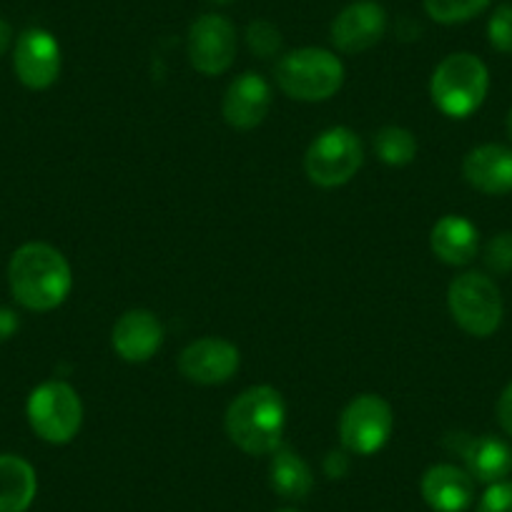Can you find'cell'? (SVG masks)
<instances>
[{"mask_svg": "<svg viewBox=\"0 0 512 512\" xmlns=\"http://www.w3.org/2000/svg\"><path fill=\"white\" fill-rule=\"evenodd\" d=\"M8 284L21 307L48 312L66 302L73 287V274L66 256L51 244H23L8 264Z\"/></svg>", "mask_w": 512, "mask_h": 512, "instance_id": "cell-1", "label": "cell"}, {"mask_svg": "<svg viewBox=\"0 0 512 512\" xmlns=\"http://www.w3.org/2000/svg\"><path fill=\"white\" fill-rule=\"evenodd\" d=\"M224 425L229 440L246 455H272L282 445L287 407L274 387L259 384L231 402Z\"/></svg>", "mask_w": 512, "mask_h": 512, "instance_id": "cell-2", "label": "cell"}, {"mask_svg": "<svg viewBox=\"0 0 512 512\" xmlns=\"http://www.w3.org/2000/svg\"><path fill=\"white\" fill-rule=\"evenodd\" d=\"M490 88L487 66L472 53H452L432 73L435 106L450 118H467L482 106Z\"/></svg>", "mask_w": 512, "mask_h": 512, "instance_id": "cell-3", "label": "cell"}, {"mask_svg": "<svg viewBox=\"0 0 512 512\" xmlns=\"http://www.w3.org/2000/svg\"><path fill=\"white\" fill-rule=\"evenodd\" d=\"M344 66L324 48H299L277 63V83L297 101H327L342 88Z\"/></svg>", "mask_w": 512, "mask_h": 512, "instance_id": "cell-4", "label": "cell"}, {"mask_svg": "<svg viewBox=\"0 0 512 512\" xmlns=\"http://www.w3.org/2000/svg\"><path fill=\"white\" fill-rule=\"evenodd\" d=\"M28 422L41 440L66 445L78 435L83 422V405L71 384L53 379L31 392L26 407Z\"/></svg>", "mask_w": 512, "mask_h": 512, "instance_id": "cell-5", "label": "cell"}, {"mask_svg": "<svg viewBox=\"0 0 512 512\" xmlns=\"http://www.w3.org/2000/svg\"><path fill=\"white\" fill-rule=\"evenodd\" d=\"M450 314L472 337H490L502 322V297L497 284L480 272L460 274L447 292Z\"/></svg>", "mask_w": 512, "mask_h": 512, "instance_id": "cell-6", "label": "cell"}, {"mask_svg": "<svg viewBox=\"0 0 512 512\" xmlns=\"http://www.w3.org/2000/svg\"><path fill=\"white\" fill-rule=\"evenodd\" d=\"M364 161L362 141L357 139L354 131L337 126L329 128L309 146L304 156V169L312 184L322 189H334L352 179Z\"/></svg>", "mask_w": 512, "mask_h": 512, "instance_id": "cell-7", "label": "cell"}, {"mask_svg": "<svg viewBox=\"0 0 512 512\" xmlns=\"http://www.w3.org/2000/svg\"><path fill=\"white\" fill-rule=\"evenodd\" d=\"M395 427L392 407L379 395H359L344 407L339 420V440L352 455H374L387 445Z\"/></svg>", "mask_w": 512, "mask_h": 512, "instance_id": "cell-8", "label": "cell"}, {"mask_svg": "<svg viewBox=\"0 0 512 512\" xmlns=\"http://www.w3.org/2000/svg\"><path fill=\"white\" fill-rule=\"evenodd\" d=\"M236 58V28L229 18L206 13L189 28V61L204 76L229 71Z\"/></svg>", "mask_w": 512, "mask_h": 512, "instance_id": "cell-9", "label": "cell"}, {"mask_svg": "<svg viewBox=\"0 0 512 512\" xmlns=\"http://www.w3.org/2000/svg\"><path fill=\"white\" fill-rule=\"evenodd\" d=\"M13 68L18 81L33 91L53 86L61 73V46L53 33L43 28H28L18 36L16 51H13Z\"/></svg>", "mask_w": 512, "mask_h": 512, "instance_id": "cell-10", "label": "cell"}, {"mask_svg": "<svg viewBox=\"0 0 512 512\" xmlns=\"http://www.w3.org/2000/svg\"><path fill=\"white\" fill-rule=\"evenodd\" d=\"M239 349L219 337H204L191 342L181 352L179 369L194 384H224L239 369Z\"/></svg>", "mask_w": 512, "mask_h": 512, "instance_id": "cell-11", "label": "cell"}, {"mask_svg": "<svg viewBox=\"0 0 512 512\" xmlns=\"http://www.w3.org/2000/svg\"><path fill=\"white\" fill-rule=\"evenodd\" d=\"M387 31V13L374 0H357L332 23V43L342 53L369 51Z\"/></svg>", "mask_w": 512, "mask_h": 512, "instance_id": "cell-12", "label": "cell"}, {"mask_svg": "<svg viewBox=\"0 0 512 512\" xmlns=\"http://www.w3.org/2000/svg\"><path fill=\"white\" fill-rule=\"evenodd\" d=\"M269 106H272L269 83L262 76H256V73H244L226 88L221 113H224V121L229 126L239 128V131H249V128H256L267 118Z\"/></svg>", "mask_w": 512, "mask_h": 512, "instance_id": "cell-13", "label": "cell"}, {"mask_svg": "<svg viewBox=\"0 0 512 512\" xmlns=\"http://www.w3.org/2000/svg\"><path fill=\"white\" fill-rule=\"evenodd\" d=\"M164 344V324L149 309H131L113 327V349L126 362H146Z\"/></svg>", "mask_w": 512, "mask_h": 512, "instance_id": "cell-14", "label": "cell"}, {"mask_svg": "<svg viewBox=\"0 0 512 512\" xmlns=\"http://www.w3.org/2000/svg\"><path fill=\"white\" fill-rule=\"evenodd\" d=\"M450 442H455L452 450L460 452L472 480L495 485V482H502L512 472V450L507 447V442L497 440V437L452 435Z\"/></svg>", "mask_w": 512, "mask_h": 512, "instance_id": "cell-15", "label": "cell"}, {"mask_svg": "<svg viewBox=\"0 0 512 512\" xmlns=\"http://www.w3.org/2000/svg\"><path fill=\"white\" fill-rule=\"evenodd\" d=\"M420 490L435 512H465L475 500V480L455 465H432L422 475Z\"/></svg>", "mask_w": 512, "mask_h": 512, "instance_id": "cell-16", "label": "cell"}, {"mask_svg": "<svg viewBox=\"0 0 512 512\" xmlns=\"http://www.w3.org/2000/svg\"><path fill=\"white\" fill-rule=\"evenodd\" d=\"M462 174L472 189L490 196L512 191V149L500 144H485L465 156Z\"/></svg>", "mask_w": 512, "mask_h": 512, "instance_id": "cell-17", "label": "cell"}, {"mask_svg": "<svg viewBox=\"0 0 512 512\" xmlns=\"http://www.w3.org/2000/svg\"><path fill=\"white\" fill-rule=\"evenodd\" d=\"M430 246L440 262L450 267H465L477 256L480 249V234L475 224L462 216H442L430 234Z\"/></svg>", "mask_w": 512, "mask_h": 512, "instance_id": "cell-18", "label": "cell"}, {"mask_svg": "<svg viewBox=\"0 0 512 512\" xmlns=\"http://www.w3.org/2000/svg\"><path fill=\"white\" fill-rule=\"evenodd\" d=\"M38 480L31 462L0 455V512H26L36 497Z\"/></svg>", "mask_w": 512, "mask_h": 512, "instance_id": "cell-19", "label": "cell"}, {"mask_svg": "<svg viewBox=\"0 0 512 512\" xmlns=\"http://www.w3.org/2000/svg\"><path fill=\"white\" fill-rule=\"evenodd\" d=\"M272 465H269V482L274 492L284 500H304L314 487V475L307 462L292 450L272 452Z\"/></svg>", "mask_w": 512, "mask_h": 512, "instance_id": "cell-20", "label": "cell"}, {"mask_svg": "<svg viewBox=\"0 0 512 512\" xmlns=\"http://www.w3.org/2000/svg\"><path fill=\"white\" fill-rule=\"evenodd\" d=\"M374 151L387 166H407L417 156V139L400 126H387L374 136Z\"/></svg>", "mask_w": 512, "mask_h": 512, "instance_id": "cell-21", "label": "cell"}, {"mask_svg": "<svg viewBox=\"0 0 512 512\" xmlns=\"http://www.w3.org/2000/svg\"><path fill=\"white\" fill-rule=\"evenodd\" d=\"M492 0H425V11L432 21L442 26H455V23L472 21L480 16Z\"/></svg>", "mask_w": 512, "mask_h": 512, "instance_id": "cell-22", "label": "cell"}, {"mask_svg": "<svg viewBox=\"0 0 512 512\" xmlns=\"http://www.w3.org/2000/svg\"><path fill=\"white\" fill-rule=\"evenodd\" d=\"M246 43H249L251 53L269 58L282 48V36H279V31L269 21H254L246 28Z\"/></svg>", "mask_w": 512, "mask_h": 512, "instance_id": "cell-23", "label": "cell"}, {"mask_svg": "<svg viewBox=\"0 0 512 512\" xmlns=\"http://www.w3.org/2000/svg\"><path fill=\"white\" fill-rule=\"evenodd\" d=\"M487 38H490L492 48L500 53H512V6L502 3L495 8L487 23Z\"/></svg>", "mask_w": 512, "mask_h": 512, "instance_id": "cell-24", "label": "cell"}, {"mask_svg": "<svg viewBox=\"0 0 512 512\" xmlns=\"http://www.w3.org/2000/svg\"><path fill=\"white\" fill-rule=\"evenodd\" d=\"M485 264L495 274L512 272V231H502L487 241Z\"/></svg>", "mask_w": 512, "mask_h": 512, "instance_id": "cell-25", "label": "cell"}, {"mask_svg": "<svg viewBox=\"0 0 512 512\" xmlns=\"http://www.w3.org/2000/svg\"><path fill=\"white\" fill-rule=\"evenodd\" d=\"M477 512H512V482H495L482 495Z\"/></svg>", "mask_w": 512, "mask_h": 512, "instance_id": "cell-26", "label": "cell"}, {"mask_svg": "<svg viewBox=\"0 0 512 512\" xmlns=\"http://www.w3.org/2000/svg\"><path fill=\"white\" fill-rule=\"evenodd\" d=\"M497 422L502 430L512 437V382L502 390L500 400H497Z\"/></svg>", "mask_w": 512, "mask_h": 512, "instance_id": "cell-27", "label": "cell"}, {"mask_svg": "<svg viewBox=\"0 0 512 512\" xmlns=\"http://www.w3.org/2000/svg\"><path fill=\"white\" fill-rule=\"evenodd\" d=\"M349 470V457L344 452H329L327 460H324V472H327L332 480H339V477L347 475Z\"/></svg>", "mask_w": 512, "mask_h": 512, "instance_id": "cell-28", "label": "cell"}, {"mask_svg": "<svg viewBox=\"0 0 512 512\" xmlns=\"http://www.w3.org/2000/svg\"><path fill=\"white\" fill-rule=\"evenodd\" d=\"M18 327H21L18 314L8 307H0V344L8 342L18 332Z\"/></svg>", "mask_w": 512, "mask_h": 512, "instance_id": "cell-29", "label": "cell"}, {"mask_svg": "<svg viewBox=\"0 0 512 512\" xmlns=\"http://www.w3.org/2000/svg\"><path fill=\"white\" fill-rule=\"evenodd\" d=\"M11 43H13V28L0 18V56L11 48Z\"/></svg>", "mask_w": 512, "mask_h": 512, "instance_id": "cell-30", "label": "cell"}, {"mask_svg": "<svg viewBox=\"0 0 512 512\" xmlns=\"http://www.w3.org/2000/svg\"><path fill=\"white\" fill-rule=\"evenodd\" d=\"M507 134H510V139H512V108H510V113H507Z\"/></svg>", "mask_w": 512, "mask_h": 512, "instance_id": "cell-31", "label": "cell"}, {"mask_svg": "<svg viewBox=\"0 0 512 512\" xmlns=\"http://www.w3.org/2000/svg\"><path fill=\"white\" fill-rule=\"evenodd\" d=\"M209 3H216V6H226V3H231V0H209Z\"/></svg>", "mask_w": 512, "mask_h": 512, "instance_id": "cell-32", "label": "cell"}, {"mask_svg": "<svg viewBox=\"0 0 512 512\" xmlns=\"http://www.w3.org/2000/svg\"><path fill=\"white\" fill-rule=\"evenodd\" d=\"M279 512H302V510H294V507H287V510H279Z\"/></svg>", "mask_w": 512, "mask_h": 512, "instance_id": "cell-33", "label": "cell"}]
</instances>
